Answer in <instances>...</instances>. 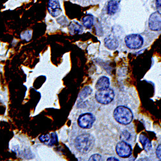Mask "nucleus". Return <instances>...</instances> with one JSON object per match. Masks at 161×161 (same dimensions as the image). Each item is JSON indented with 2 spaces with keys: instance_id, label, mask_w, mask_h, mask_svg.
<instances>
[{
  "instance_id": "aec40b11",
  "label": "nucleus",
  "mask_w": 161,
  "mask_h": 161,
  "mask_svg": "<svg viewBox=\"0 0 161 161\" xmlns=\"http://www.w3.org/2000/svg\"><path fill=\"white\" fill-rule=\"evenodd\" d=\"M156 154L157 157L161 160V144L157 147V151H156Z\"/></svg>"
},
{
  "instance_id": "6ab92c4d",
  "label": "nucleus",
  "mask_w": 161,
  "mask_h": 161,
  "mask_svg": "<svg viewBox=\"0 0 161 161\" xmlns=\"http://www.w3.org/2000/svg\"><path fill=\"white\" fill-rule=\"evenodd\" d=\"M101 160V156L99 154H95L91 156L89 160Z\"/></svg>"
},
{
  "instance_id": "9b49d317",
  "label": "nucleus",
  "mask_w": 161,
  "mask_h": 161,
  "mask_svg": "<svg viewBox=\"0 0 161 161\" xmlns=\"http://www.w3.org/2000/svg\"><path fill=\"white\" fill-rule=\"evenodd\" d=\"M119 9V2L116 0H111L107 6V12L109 15H114Z\"/></svg>"
},
{
  "instance_id": "20e7f679",
  "label": "nucleus",
  "mask_w": 161,
  "mask_h": 161,
  "mask_svg": "<svg viewBox=\"0 0 161 161\" xmlns=\"http://www.w3.org/2000/svg\"><path fill=\"white\" fill-rule=\"evenodd\" d=\"M125 43L130 49L140 48L143 44V39L139 34H130L125 37Z\"/></svg>"
},
{
  "instance_id": "9d476101",
  "label": "nucleus",
  "mask_w": 161,
  "mask_h": 161,
  "mask_svg": "<svg viewBox=\"0 0 161 161\" xmlns=\"http://www.w3.org/2000/svg\"><path fill=\"white\" fill-rule=\"evenodd\" d=\"M110 79L106 76H103L100 77L97 81L96 88L97 90L108 88L110 86Z\"/></svg>"
},
{
  "instance_id": "f3484780",
  "label": "nucleus",
  "mask_w": 161,
  "mask_h": 161,
  "mask_svg": "<svg viewBox=\"0 0 161 161\" xmlns=\"http://www.w3.org/2000/svg\"><path fill=\"white\" fill-rule=\"evenodd\" d=\"M130 134L128 131H124L121 135H120V139L123 141H126L130 139Z\"/></svg>"
},
{
  "instance_id": "f257e3e1",
  "label": "nucleus",
  "mask_w": 161,
  "mask_h": 161,
  "mask_svg": "<svg viewBox=\"0 0 161 161\" xmlns=\"http://www.w3.org/2000/svg\"><path fill=\"white\" fill-rule=\"evenodd\" d=\"M94 145V139L90 134H82L78 136L75 141L77 150L81 153L90 151Z\"/></svg>"
},
{
  "instance_id": "dca6fc26",
  "label": "nucleus",
  "mask_w": 161,
  "mask_h": 161,
  "mask_svg": "<svg viewBox=\"0 0 161 161\" xmlns=\"http://www.w3.org/2000/svg\"><path fill=\"white\" fill-rule=\"evenodd\" d=\"M51 137H50V141L48 143L49 146H53L56 144H57V142H58V136L56 135V133H52L50 134Z\"/></svg>"
},
{
  "instance_id": "ddd939ff",
  "label": "nucleus",
  "mask_w": 161,
  "mask_h": 161,
  "mask_svg": "<svg viewBox=\"0 0 161 161\" xmlns=\"http://www.w3.org/2000/svg\"><path fill=\"white\" fill-rule=\"evenodd\" d=\"M69 29L70 31V33L71 34H79L82 32V26H80L79 24L77 23L74 22L72 23L69 26Z\"/></svg>"
},
{
  "instance_id": "423d86ee",
  "label": "nucleus",
  "mask_w": 161,
  "mask_h": 161,
  "mask_svg": "<svg viewBox=\"0 0 161 161\" xmlns=\"http://www.w3.org/2000/svg\"><path fill=\"white\" fill-rule=\"evenodd\" d=\"M149 28L153 31L161 30V13L158 11L153 12L150 16L148 21Z\"/></svg>"
},
{
  "instance_id": "0eeeda50",
  "label": "nucleus",
  "mask_w": 161,
  "mask_h": 161,
  "mask_svg": "<svg viewBox=\"0 0 161 161\" xmlns=\"http://www.w3.org/2000/svg\"><path fill=\"white\" fill-rule=\"evenodd\" d=\"M131 147L125 141H121L117 143L116 146V152L120 157L126 158L131 154Z\"/></svg>"
},
{
  "instance_id": "a211bd4d",
  "label": "nucleus",
  "mask_w": 161,
  "mask_h": 161,
  "mask_svg": "<svg viewBox=\"0 0 161 161\" xmlns=\"http://www.w3.org/2000/svg\"><path fill=\"white\" fill-rule=\"evenodd\" d=\"M50 137L51 136L49 135V134H47V135H43L42 136L39 137V140L42 142H49L50 141Z\"/></svg>"
},
{
  "instance_id": "4468645a",
  "label": "nucleus",
  "mask_w": 161,
  "mask_h": 161,
  "mask_svg": "<svg viewBox=\"0 0 161 161\" xmlns=\"http://www.w3.org/2000/svg\"><path fill=\"white\" fill-rule=\"evenodd\" d=\"M92 92V90L91 89L90 87L89 86H86L85 87L82 91L80 92L79 95V101H82L84 99H85L86 98L88 97V96H90L91 94V93Z\"/></svg>"
},
{
  "instance_id": "f03ea898",
  "label": "nucleus",
  "mask_w": 161,
  "mask_h": 161,
  "mask_svg": "<svg viewBox=\"0 0 161 161\" xmlns=\"http://www.w3.org/2000/svg\"><path fill=\"white\" fill-rule=\"evenodd\" d=\"M114 117L116 121L119 123L127 125H129L133 119V114L130 109L127 107L120 106L115 109L114 112Z\"/></svg>"
},
{
  "instance_id": "4be33fe9",
  "label": "nucleus",
  "mask_w": 161,
  "mask_h": 161,
  "mask_svg": "<svg viewBox=\"0 0 161 161\" xmlns=\"http://www.w3.org/2000/svg\"><path fill=\"white\" fill-rule=\"evenodd\" d=\"M108 160H119L117 159L116 158H108Z\"/></svg>"
},
{
  "instance_id": "7ed1b4c3",
  "label": "nucleus",
  "mask_w": 161,
  "mask_h": 161,
  "mask_svg": "<svg viewBox=\"0 0 161 161\" xmlns=\"http://www.w3.org/2000/svg\"><path fill=\"white\" fill-rule=\"evenodd\" d=\"M115 96L113 90L108 88L106 89L98 90L96 93V99L98 103L102 104H108L110 103Z\"/></svg>"
},
{
  "instance_id": "412c9836",
  "label": "nucleus",
  "mask_w": 161,
  "mask_h": 161,
  "mask_svg": "<svg viewBox=\"0 0 161 161\" xmlns=\"http://www.w3.org/2000/svg\"><path fill=\"white\" fill-rule=\"evenodd\" d=\"M156 7L158 9L161 10V0H156Z\"/></svg>"
},
{
  "instance_id": "1a4fd4ad",
  "label": "nucleus",
  "mask_w": 161,
  "mask_h": 161,
  "mask_svg": "<svg viewBox=\"0 0 161 161\" xmlns=\"http://www.w3.org/2000/svg\"><path fill=\"white\" fill-rule=\"evenodd\" d=\"M104 45L110 50H115L119 46V42L115 37L110 36L104 39Z\"/></svg>"
},
{
  "instance_id": "6e6552de",
  "label": "nucleus",
  "mask_w": 161,
  "mask_h": 161,
  "mask_svg": "<svg viewBox=\"0 0 161 161\" xmlns=\"http://www.w3.org/2000/svg\"><path fill=\"white\" fill-rule=\"evenodd\" d=\"M48 10L53 17L58 16L62 12L58 0H48Z\"/></svg>"
},
{
  "instance_id": "f8f14e48",
  "label": "nucleus",
  "mask_w": 161,
  "mask_h": 161,
  "mask_svg": "<svg viewBox=\"0 0 161 161\" xmlns=\"http://www.w3.org/2000/svg\"><path fill=\"white\" fill-rule=\"evenodd\" d=\"M139 141L141 142L144 149L146 152H148L152 149V143L150 141L147 139L146 136L141 135L139 136Z\"/></svg>"
},
{
  "instance_id": "39448f33",
  "label": "nucleus",
  "mask_w": 161,
  "mask_h": 161,
  "mask_svg": "<svg viewBox=\"0 0 161 161\" xmlns=\"http://www.w3.org/2000/svg\"><path fill=\"white\" fill-rule=\"evenodd\" d=\"M95 122V117L90 113H85L80 115L77 120L79 126L84 129L92 128Z\"/></svg>"
},
{
  "instance_id": "2eb2a0df",
  "label": "nucleus",
  "mask_w": 161,
  "mask_h": 161,
  "mask_svg": "<svg viewBox=\"0 0 161 161\" xmlns=\"http://www.w3.org/2000/svg\"><path fill=\"white\" fill-rule=\"evenodd\" d=\"M83 24L87 29H91L93 24V17L92 15H86L83 18Z\"/></svg>"
}]
</instances>
